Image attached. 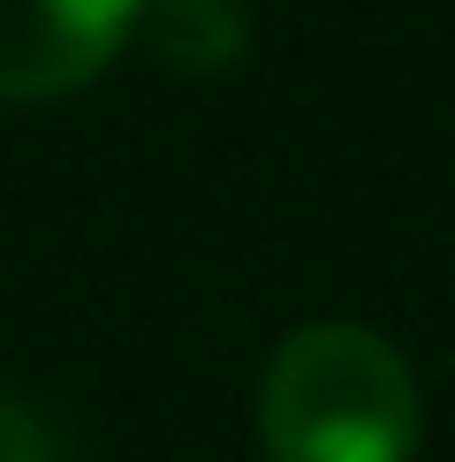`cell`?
I'll list each match as a JSON object with an SVG mask.
<instances>
[{
  "mask_svg": "<svg viewBox=\"0 0 455 462\" xmlns=\"http://www.w3.org/2000/svg\"><path fill=\"white\" fill-rule=\"evenodd\" d=\"M137 23L152 38V53L182 76H213L228 61H243V38H251L236 0H152V8H137Z\"/></svg>",
  "mask_w": 455,
  "mask_h": 462,
  "instance_id": "obj_3",
  "label": "cell"
},
{
  "mask_svg": "<svg viewBox=\"0 0 455 462\" xmlns=\"http://www.w3.org/2000/svg\"><path fill=\"white\" fill-rule=\"evenodd\" d=\"M258 439L274 462H410L417 379L372 326H296L258 379Z\"/></svg>",
  "mask_w": 455,
  "mask_h": 462,
  "instance_id": "obj_1",
  "label": "cell"
},
{
  "mask_svg": "<svg viewBox=\"0 0 455 462\" xmlns=\"http://www.w3.org/2000/svg\"><path fill=\"white\" fill-rule=\"evenodd\" d=\"M144 0H0V106L69 99L137 31Z\"/></svg>",
  "mask_w": 455,
  "mask_h": 462,
  "instance_id": "obj_2",
  "label": "cell"
},
{
  "mask_svg": "<svg viewBox=\"0 0 455 462\" xmlns=\"http://www.w3.org/2000/svg\"><path fill=\"white\" fill-rule=\"evenodd\" d=\"M0 462H69V448H61V432H53L31 402L0 394Z\"/></svg>",
  "mask_w": 455,
  "mask_h": 462,
  "instance_id": "obj_4",
  "label": "cell"
}]
</instances>
